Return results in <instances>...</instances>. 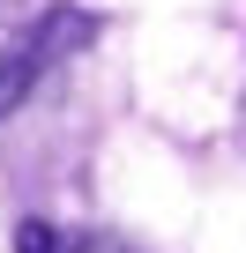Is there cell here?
Instances as JSON below:
<instances>
[{"mask_svg":"<svg viewBox=\"0 0 246 253\" xmlns=\"http://www.w3.org/2000/svg\"><path fill=\"white\" fill-rule=\"evenodd\" d=\"M52 8V0H0V30H23V23H38Z\"/></svg>","mask_w":246,"mask_h":253,"instance_id":"cell-3","label":"cell"},{"mask_svg":"<svg viewBox=\"0 0 246 253\" xmlns=\"http://www.w3.org/2000/svg\"><path fill=\"white\" fill-rule=\"evenodd\" d=\"M15 253H67V246H60V231H52V223H38V216H30V223H15Z\"/></svg>","mask_w":246,"mask_h":253,"instance_id":"cell-2","label":"cell"},{"mask_svg":"<svg viewBox=\"0 0 246 253\" xmlns=\"http://www.w3.org/2000/svg\"><path fill=\"white\" fill-rule=\"evenodd\" d=\"M67 253H127V246H119V238H75Z\"/></svg>","mask_w":246,"mask_h":253,"instance_id":"cell-4","label":"cell"},{"mask_svg":"<svg viewBox=\"0 0 246 253\" xmlns=\"http://www.w3.org/2000/svg\"><path fill=\"white\" fill-rule=\"evenodd\" d=\"M90 38H97V15H90V8H67V0H52L38 23H23L15 45H0V119H15L23 97H30L67 52H82Z\"/></svg>","mask_w":246,"mask_h":253,"instance_id":"cell-1","label":"cell"}]
</instances>
